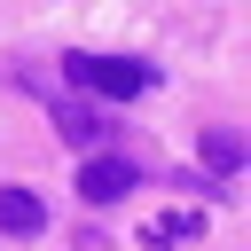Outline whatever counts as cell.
Wrapping results in <instances>:
<instances>
[{"label": "cell", "instance_id": "cell-3", "mask_svg": "<svg viewBox=\"0 0 251 251\" xmlns=\"http://www.w3.org/2000/svg\"><path fill=\"white\" fill-rule=\"evenodd\" d=\"M0 227H8V235H39V227H47V204H39L31 188H0Z\"/></svg>", "mask_w": 251, "mask_h": 251}, {"label": "cell", "instance_id": "cell-2", "mask_svg": "<svg viewBox=\"0 0 251 251\" xmlns=\"http://www.w3.org/2000/svg\"><path fill=\"white\" fill-rule=\"evenodd\" d=\"M126 188H133V165H126V157H86V165H78V196H86V204H118Z\"/></svg>", "mask_w": 251, "mask_h": 251}, {"label": "cell", "instance_id": "cell-5", "mask_svg": "<svg viewBox=\"0 0 251 251\" xmlns=\"http://www.w3.org/2000/svg\"><path fill=\"white\" fill-rule=\"evenodd\" d=\"M63 133H71V141H94L102 118H94V110H63Z\"/></svg>", "mask_w": 251, "mask_h": 251}, {"label": "cell", "instance_id": "cell-1", "mask_svg": "<svg viewBox=\"0 0 251 251\" xmlns=\"http://www.w3.org/2000/svg\"><path fill=\"white\" fill-rule=\"evenodd\" d=\"M63 78H78V86H94L110 102H133L149 86V63H126V55H63Z\"/></svg>", "mask_w": 251, "mask_h": 251}, {"label": "cell", "instance_id": "cell-4", "mask_svg": "<svg viewBox=\"0 0 251 251\" xmlns=\"http://www.w3.org/2000/svg\"><path fill=\"white\" fill-rule=\"evenodd\" d=\"M204 165H212V173H235V165H243V141H235L227 126H212V133H204Z\"/></svg>", "mask_w": 251, "mask_h": 251}]
</instances>
